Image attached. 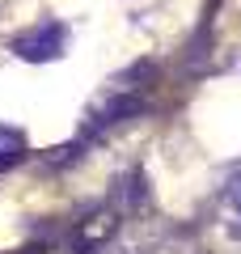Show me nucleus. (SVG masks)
Returning <instances> with one entry per match:
<instances>
[{"label": "nucleus", "instance_id": "obj_1", "mask_svg": "<svg viewBox=\"0 0 241 254\" xmlns=\"http://www.w3.org/2000/svg\"><path fill=\"white\" fill-rule=\"evenodd\" d=\"M144 110H148V98L119 85L115 93H106V98L89 110V119H85V136H102V131H110L115 123H127V119L144 115Z\"/></svg>", "mask_w": 241, "mask_h": 254}, {"label": "nucleus", "instance_id": "obj_2", "mask_svg": "<svg viewBox=\"0 0 241 254\" xmlns=\"http://www.w3.org/2000/svg\"><path fill=\"white\" fill-rule=\"evenodd\" d=\"M9 51L17 60H30V64H43V60H60L68 51V26L63 21H38L34 30L17 34L9 43Z\"/></svg>", "mask_w": 241, "mask_h": 254}, {"label": "nucleus", "instance_id": "obj_3", "mask_svg": "<svg viewBox=\"0 0 241 254\" xmlns=\"http://www.w3.org/2000/svg\"><path fill=\"white\" fill-rule=\"evenodd\" d=\"M144 203H148V178H144V170H127L123 178L115 182V190H110V208H115L119 216H131Z\"/></svg>", "mask_w": 241, "mask_h": 254}, {"label": "nucleus", "instance_id": "obj_4", "mask_svg": "<svg viewBox=\"0 0 241 254\" xmlns=\"http://www.w3.org/2000/svg\"><path fill=\"white\" fill-rule=\"evenodd\" d=\"M26 131H21V127H0V174L4 170H13V165H21L26 161Z\"/></svg>", "mask_w": 241, "mask_h": 254}, {"label": "nucleus", "instance_id": "obj_5", "mask_svg": "<svg viewBox=\"0 0 241 254\" xmlns=\"http://www.w3.org/2000/svg\"><path fill=\"white\" fill-rule=\"evenodd\" d=\"M224 203H229V225H233V233L241 237V174H233L229 178V187H224Z\"/></svg>", "mask_w": 241, "mask_h": 254}, {"label": "nucleus", "instance_id": "obj_6", "mask_svg": "<svg viewBox=\"0 0 241 254\" xmlns=\"http://www.w3.org/2000/svg\"><path fill=\"white\" fill-rule=\"evenodd\" d=\"M80 153H85V144H63V148H55V153L47 157V165H72Z\"/></svg>", "mask_w": 241, "mask_h": 254}]
</instances>
